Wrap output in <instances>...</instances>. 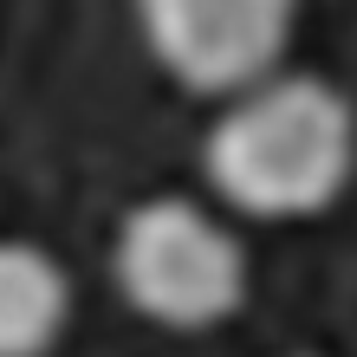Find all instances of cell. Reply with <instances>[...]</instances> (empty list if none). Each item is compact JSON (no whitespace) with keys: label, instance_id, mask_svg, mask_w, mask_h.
Here are the masks:
<instances>
[{"label":"cell","instance_id":"6da1fadb","mask_svg":"<svg viewBox=\"0 0 357 357\" xmlns=\"http://www.w3.org/2000/svg\"><path fill=\"white\" fill-rule=\"evenodd\" d=\"M202 176L254 221L325 215L357 176V104L319 72H280L221 104L202 137Z\"/></svg>","mask_w":357,"mask_h":357},{"label":"cell","instance_id":"7a4b0ae2","mask_svg":"<svg viewBox=\"0 0 357 357\" xmlns=\"http://www.w3.org/2000/svg\"><path fill=\"white\" fill-rule=\"evenodd\" d=\"M111 280L137 319L162 331H215L247 305V247L195 195H150L117 221Z\"/></svg>","mask_w":357,"mask_h":357},{"label":"cell","instance_id":"3957f363","mask_svg":"<svg viewBox=\"0 0 357 357\" xmlns=\"http://www.w3.org/2000/svg\"><path fill=\"white\" fill-rule=\"evenodd\" d=\"M143 46L182 91L241 98L280 78L299 0H137Z\"/></svg>","mask_w":357,"mask_h":357},{"label":"cell","instance_id":"277c9868","mask_svg":"<svg viewBox=\"0 0 357 357\" xmlns=\"http://www.w3.org/2000/svg\"><path fill=\"white\" fill-rule=\"evenodd\" d=\"M72 280L39 241L0 234V357H46L66 338Z\"/></svg>","mask_w":357,"mask_h":357},{"label":"cell","instance_id":"5b68a950","mask_svg":"<svg viewBox=\"0 0 357 357\" xmlns=\"http://www.w3.org/2000/svg\"><path fill=\"white\" fill-rule=\"evenodd\" d=\"M292 357H305V351H292Z\"/></svg>","mask_w":357,"mask_h":357}]
</instances>
